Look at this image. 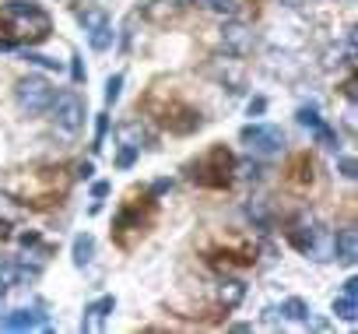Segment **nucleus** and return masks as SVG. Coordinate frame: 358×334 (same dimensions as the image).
Listing matches in <instances>:
<instances>
[{
    "label": "nucleus",
    "instance_id": "nucleus-24",
    "mask_svg": "<svg viewBox=\"0 0 358 334\" xmlns=\"http://www.w3.org/2000/svg\"><path fill=\"white\" fill-rule=\"evenodd\" d=\"M120 88H123V74H113V78L106 81V106H113V102L120 99Z\"/></svg>",
    "mask_w": 358,
    "mask_h": 334
},
{
    "label": "nucleus",
    "instance_id": "nucleus-22",
    "mask_svg": "<svg viewBox=\"0 0 358 334\" xmlns=\"http://www.w3.org/2000/svg\"><path fill=\"white\" fill-rule=\"evenodd\" d=\"M316 137H320V144H327L330 151H337V148H341V137H337L327 123H320V127H316Z\"/></svg>",
    "mask_w": 358,
    "mask_h": 334
},
{
    "label": "nucleus",
    "instance_id": "nucleus-9",
    "mask_svg": "<svg viewBox=\"0 0 358 334\" xmlns=\"http://www.w3.org/2000/svg\"><path fill=\"white\" fill-rule=\"evenodd\" d=\"M39 267H25V264H0V292H8L11 285L25 281V278H36Z\"/></svg>",
    "mask_w": 358,
    "mask_h": 334
},
{
    "label": "nucleus",
    "instance_id": "nucleus-12",
    "mask_svg": "<svg viewBox=\"0 0 358 334\" xmlns=\"http://www.w3.org/2000/svg\"><path fill=\"white\" fill-rule=\"evenodd\" d=\"M113 39H116V32H113V22H102V25L88 29V46H92L95 53L109 50V46H113Z\"/></svg>",
    "mask_w": 358,
    "mask_h": 334
},
{
    "label": "nucleus",
    "instance_id": "nucleus-6",
    "mask_svg": "<svg viewBox=\"0 0 358 334\" xmlns=\"http://www.w3.org/2000/svg\"><path fill=\"white\" fill-rule=\"evenodd\" d=\"M222 46L232 57H250L253 46H257V32L250 25H243V22H225L222 25Z\"/></svg>",
    "mask_w": 358,
    "mask_h": 334
},
{
    "label": "nucleus",
    "instance_id": "nucleus-31",
    "mask_svg": "<svg viewBox=\"0 0 358 334\" xmlns=\"http://www.w3.org/2000/svg\"><path fill=\"white\" fill-rule=\"evenodd\" d=\"M92 194H95V197H106V194H109V183H106V180H99V183L92 187Z\"/></svg>",
    "mask_w": 358,
    "mask_h": 334
},
{
    "label": "nucleus",
    "instance_id": "nucleus-21",
    "mask_svg": "<svg viewBox=\"0 0 358 334\" xmlns=\"http://www.w3.org/2000/svg\"><path fill=\"white\" fill-rule=\"evenodd\" d=\"M246 211H250V218H253V222H257L260 229H271V211L264 208V201H253V204H250Z\"/></svg>",
    "mask_w": 358,
    "mask_h": 334
},
{
    "label": "nucleus",
    "instance_id": "nucleus-30",
    "mask_svg": "<svg viewBox=\"0 0 358 334\" xmlns=\"http://www.w3.org/2000/svg\"><path fill=\"white\" fill-rule=\"evenodd\" d=\"M264 109H267V99H253V102H250V116H253V113H264Z\"/></svg>",
    "mask_w": 358,
    "mask_h": 334
},
{
    "label": "nucleus",
    "instance_id": "nucleus-1",
    "mask_svg": "<svg viewBox=\"0 0 358 334\" xmlns=\"http://www.w3.org/2000/svg\"><path fill=\"white\" fill-rule=\"evenodd\" d=\"M0 25H4V32L22 46H39L50 39L53 32V18L50 11H43L39 4H32V0H8V4H0Z\"/></svg>",
    "mask_w": 358,
    "mask_h": 334
},
{
    "label": "nucleus",
    "instance_id": "nucleus-7",
    "mask_svg": "<svg viewBox=\"0 0 358 334\" xmlns=\"http://www.w3.org/2000/svg\"><path fill=\"white\" fill-rule=\"evenodd\" d=\"M334 257L341 264H355V257H358V232H355V225L337 229V236H334Z\"/></svg>",
    "mask_w": 358,
    "mask_h": 334
},
{
    "label": "nucleus",
    "instance_id": "nucleus-19",
    "mask_svg": "<svg viewBox=\"0 0 358 334\" xmlns=\"http://www.w3.org/2000/svg\"><path fill=\"white\" fill-rule=\"evenodd\" d=\"M236 173H239L243 180H260L267 169H264L260 162H236Z\"/></svg>",
    "mask_w": 358,
    "mask_h": 334
},
{
    "label": "nucleus",
    "instance_id": "nucleus-32",
    "mask_svg": "<svg viewBox=\"0 0 358 334\" xmlns=\"http://www.w3.org/2000/svg\"><path fill=\"white\" fill-rule=\"evenodd\" d=\"M344 295H358V278H348L344 281Z\"/></svg>",
    "mask_w": 358,
    "mask_h": 334
},
{
    "label": "nucleus",
    "instance_id": "nucleus-27",
    "mask_svg": "<svg viewBox=\"0 0 358 334\" xmlns=\"http://www.w3.org/2000/svg\"><path fill=\"white\" fill-rule=\"evenodd\" d=\"M337 169H341V176H344V180H355V176H358L355 158H341V162H337Z\"/></svg>",
    "mask_w": 358,
    "mask_h": 334
},
{
    "label": "nucleus",
    "instance_id": "nucleus-15",
    "mask_svg": "<svg viewBox=\"0 0 358 334\" xmlns=\"http://www.w3.org/2000/svg\"><path fill=\"white\" fill-rule=\"evenodd\" d=\"M218 295H222V302L232 309V306H239L243 302V295H246V288H243V281H222V288H218Z\"/></svg>",
    "mask_w": 358,
    "mask_h": 334
},
{
    "label": "nucleus",
    "instance_id": "nucleus-11",
    "mask_svg": "<svg viewBox=\"0 0 358 334\" xmlns=\"http://www.w3.org/2000/svg\"><path fill=\"white\" fill-rule=\"evenodd\" d=\"M116 137H120L123 148H137L141 151V144L148 141V130L141 127V120H130V123H120L116 127Z\"/></svg>",
    "mask_w": 358,
    "mask_h": 334
},
{
    "label": "nucleus",
    "instance_id": "nucleus-4",
    "mask_svg": "<svg viewBox=\"0 0 358 334\" xmlns=\"http://www.w3.org/2000/svg\"><path fill=\"white\" fill-rule=\"evenodd\" d=\"M15 99H18L22 113L39 116V113H46V109L53 106V85H50L46 78H39V74H29V78H22V81H18Z\"/></svg>",
    "mask_w": 358,
    "mask_h": 334
},
{
    "label": "nucleus",
    "instance_id": "nucleus-13",
    "mask_svg": "<svg viewBox=\"0 0 358 334\" xmlns=\"http://www.w3.org/2000/svg\"><path fill=\"white\" fill-rule=\"evenodd\" d=\"M92 257H95V236H88V232L74 236V264L85 267V264H92Z\"/></svg>",
    "mask_w": 358,
    "mask_h": 334
},
{
    "label": "nucleus",
    "instance_id": "nucleus-3",
    "mask_svg": "<svg viewBox=\"0 0 358 334\" xmlns=\"http://www.w3.org/2000/svg\"><path fill=\"white\" fill-rule=\"evenodd\" d=\"M239 141H243V144L250 148V155H257V158H274V155L285 151V130L274 127V123H250V127H243Z\"/></svg>",
    "mask_w": 358,
    "mask_h": 334
},
{
    "label": "nucleus",
    "instance_id": "nucleus-25",
    "mask_svg": "<svg viewBox=\"0 0 358 334\" xmlns=\"http://www.w3.org/2000/svg\"><path fill=\"white\" fill-rule=\"evenodd\" d=\"M106 130H109V116L102 113V116H99V123H95V144H92L95 151L102 148V141H106Z\"/></svg>",
    "mask_w": 358,
    "mask_h": 334
},
{
    "label": "nucleus",
    "instance_id": "nucleus-5",
    "mask_svg": "<svg viewBox=\"0 0 358 334\" xmlns=\"http://www.w3.org/2000/svg\"><path fill=\"white\" fill-rule=\"evenodd\" d=\"M53 123L60 134L74 137L81 127H85V99L78 92H64V95H53Z\"/></svg>",
    "mask_w": 358,
    "mask_h": 334
},
{
    "label": "nucleus",
    "instance_id": "nucleus-18",
    "mask_svg": "<svg viewBox=\"0 0 358 334\" xmlns=\"http://www.w3.org/2000/svg\"><path fill=\"white\" fill-rule=\"evenodd\" d=\"M190 4H201L204 11H215V15H232L239 0H190Z\"/></svg>",
    "mask_w": 358,
    "mask_h": 334
},
{
    "label": "nucleus",
    "instance_id": "nucleus-33",
    "mask_svg": "<svg viewBox=\"0 0 358 334\" xmlns=\"http://www.w3.org/2000/svg\"><path fill=\"white\" fill-rule=\"evenodd\" d=\"M4 239H8V225H4V222H0V243H4Z\"/></svg>",
    "mask_w": 358,
    "mask_h": 334
},
{
    "label": "nucleus",
    "instance_id": "nucleus-14",
    "mask_svg": "<svg viewBox=\"0 0 358 334\" xmlns=\"http://www.w3.org/2000/svg\"><path fill=\"white\" fill-rule=\"evenodd\" d=\"M281 316H288V320H309V316H313V309H309V302H306V299L292 295V299H285V302H281Z\"/></svg>",
    "mask_w": 358,
    "mask_h": 334
},
{
    "label": "nucleus",
    "instance_id": "nucleus-10",
    "mask_svg": "<svg viewBox=\"0 0 358 334\" xmlns=\"http://www.w3.org/2000/svg\"><path fill=\"white\" fill-rule=\"evenodd\" d=\"M113 306H116V299H113V295H102V299H95V302L85 309V320H81V327H85V330H88L92 323H95V327H102V323H106V316L113 313Z\"/></svg>",
    "mask_w": 358,
    "mask_h": 334
},
{
    "label": "nucleus",
    "instance_id": "nucleus-28",
    "mask_svg": "<svg viewBox=\"0 0 358 334\" xmlns=\"http://www.w3.org/2000/svg\"><path fill=\"white\" fill-rule=\"evenodd\" d=\"M74 64H71V74H74V81H85V64H81V57H71Z\"/></svg>",
    "mask_w": 358,
    "mask_h": 334
},
{
    "label": "nucleus",
    "instance_id": "nucleus-16",
    "mask_svg": "<svg viewBox=\"0 0 358 334\" xmlns=\"http://www.w3.org/2000/svg\"><path fill=\"white\" fill-rule=\"evenodd\" d=\"M334 313H337L341 320H348V323H351V320L358 316V306H355V295H344V292H341V295L334 299Z\"/></svg>",
    "mask_w": 358,
    "mask_h": 334
},
{
    "label": "nucleus",
    "instance_id": "nucleus-23",
    "mask_svg": "<svg viewBox=\"0 0 358 334\" xmlns=\"http://www.w3.org/2000/svg\"><path fill=\"white\" fill-rule=\"evenodd\" d=\"M25 60L29 64H36V67H46V71H60V60H53V57H43V53H25Z\"/></svg>",
    "mask_w": 358,
    "mask_h": 334
},
{
    "label": "nucleus",
    "instance_id": "nucleus-8",
    "mask_svg": "<svg viewBox=\"0 0 358 334\" xmlns=\"http://www.w3.org/2000/svg\"><path fill=\"white\" fill-rule=\"evenodd\" d=\"M32 327H46V316L36 309H15L0 316V330H32Z\"/></svg>",
    "mask_w": 358,
    "mask_h": 334
},
{
    "label": "nucleus",
    "instance_id": "nucleus-26",
    "mask_svg": "<svg viewBox=\"0 0 358 334\" xmlns=\"http://www.w3.org/2000/svg\"><path fill=\"white\" fill-rule=\"evenodd\" d=\"M134 158H137V148H120V155H116V165H120V169H130V165H134Z\"/></svg>",
    "mask_w": 358,
    "mask_h": 334
},
{
    "label": "nucleus",
    "instance_id": "nucleus-17",
    "mask_svg": "<svg viewBox=\"0 0 358 334\" xmlns=\"http://www.w3.org/2000/svg\"><path fill=\"white\" fill-rule=\"evenodd\" d=\"M78 22H81V25H85V32H88V29H95V25L109 22V15H106L102 8H81V11H78Z\"/></svg>",
    "mask_w": 358,
    "mask_h": 334
},
{
    "label": "nucleus",
    "instance_id": "nucleus-20",
    "mask_svg": "<svg viewBox=\"0 0 358 334\" xmlns=\"http://www.w3.org/2000/svg\"><path fill=\"white\" fill-rule=\"evenodd\" d=\"M295 120L302 123V127H309V130H316L323 120H320V113H316V106H302L299 113H295Z\"/></svg>",
    "mask_w": 358,
    "mask_h": 334
},
{
    "label": "nucleus",
    "instance_id": "nucleus-2",
    "mask_svg": "<svg viewBox=\"0 0 358 334\" xmlns=\"http://www.w3.org/2000/svg\"><path fill=\"white\" fill-rule=\"evenodd\" d=\"M190 180L197 187H215V190L229 187L236 180V158H232V151L225 144L208 148L197 162H190Z\"/></svg>",
    "mask_w": 358,
    "mask_h": 334
},
{
    "label": "nucleus",
    "instance_id": "nucleus-29",
    "mask_svg": "<svg viewBox=\"0 0 358 334\" xmlns=\"http://www.w3.org/2000/svg\"><path fill=\"white\" fill-rule=\"evenodd\" d=\"M92 173H95V165H92V162H78V176H81V180H88Z\"/></svg>",
    "mask_w": 358,
    "mask_h": 334
}]
</instances>
